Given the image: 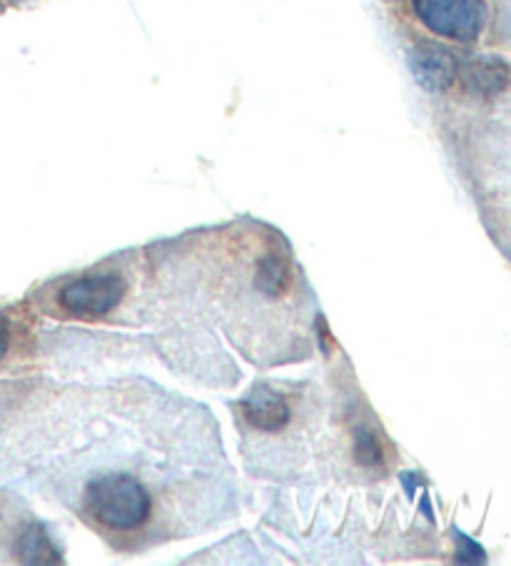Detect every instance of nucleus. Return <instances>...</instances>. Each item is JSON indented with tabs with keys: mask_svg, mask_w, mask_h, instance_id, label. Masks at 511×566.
I'll list each match as a JSON object with an SVG mask.
<instances>
[{
	"mask_svg": "<svg viewBox=\"0 0 511 566\" xmlns=\"http://www.w3.org/2000/svg\"><path fill=\"white\" fill-rule=\"evenodd\" d=\"M0 480L63 506L117 554L188 539L234 514L218 422L147 379L0 382Z\"/></svg>",
	"mask_w": 511,
	"mask_h": 566,
	"instance_id": "nucleus-1",
	"label": "nucleus"
},
{
	"mask_svg": "<svg viewBox=\"0 0 511 566\" xmlns=\"http://www.w3.org/2000/svg\"><path fill=\"white\" fill-rule=\"evenodd\" d=\"M195 270L202 282V307L250 363L262 367L304 357L312 305L307 282L292 250L268 224H225L190 232Z\"/></svg>",
	"mask_w": 511,
	"mask_h": 566,
	"instance_id": "nucleus-2",
	"label": "nucleus"
},
{
	"mask_svg": "<svg viewBox=\"0 0 511 566\" xmlns=\"http://www.w3.org/2000/svg\"><path fill=\"white\" fill-rule=\"evenodd\" d=\"M401 35L469 51H511V0H379Z\"/></svg>",
	"mask_w": 511,
	"mask_h": 566,
	"instance_id": "nucleus-3",
	"label": "nucleus"
},
{
	"mask_svg": "<svg viewBox=\"0 0 511 566\" xmlns=\"http://www.w3.org/2000/svg\"><path fill=\"white\" fill-rule=\"evenodd\" d=\"M131 287L133 282L123 270V258H117L85 272V275L45 282L25 300L35 307L38 315L55 319L103 322L107 315L121 312L123 302L131 297L127 295Z\"/></svg>",
	"mask_w": 511,
	"mask_h": 566,
	"instance_id": "nucleus-4",
	"label": "nucleus"
},
{
	"mask_svg": "<svg viewBox=\"0 0 511 566\" xmlns=\"http://www.w3.org/2000/svg\"><path fill=\"white\" fill-rule=\"evenodd\" d=\"M38 353V312L31 302L0 305V375H25Z\"/></svg>",
	"mask_w": 511,
	"mask_h": 566,
	"instance_id": "nucleus-5",
	"label": "nucleus"
},
{
	"mask_svg": "<svg viewBox=\"0 0 511 566\" xmlns=\"http://www.w3.org/2000/svg\"><path fill=\"white\" fill-rule=\"evenodd\" d=\"M25 3H33V0H8V6H11V8H21Z\"/></svg>",
	"mask_w": 511,
	"mask_h": 566,
	"instance_id": "nucleus-6",
	"label": "nucleus"
},
{
	"mask_svg": "<svg viewBox=\"0 0 511 566\" xmlns=\"http://www.w3.org/2000/svg\"><path fill=\"white\" fill-rule=\"evenodd\" d=\"M8 8H11V6H8V0H0V15H3Z\"/></svg>",
	"mask_w": 511,
	"mask_h": 566,
	"instance_id": "nucleus-7",
	"label": "nucleus"
}]
</instances>
